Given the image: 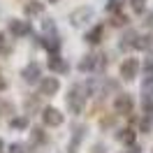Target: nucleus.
Masks as SVG:
<instances>
[{
	"label": "nucleus",
	"instance_id": "14",
	"mask_svg": "<svg viewBox=\"0 0 153 153\" xmlns=\"http://www.w3.org/2000/svg\"><path fill=\"white\" fill-rule=\"evenodd\" d=\"M42 12H44V5H42V2H37V0L26 5V14H28V16H37V14H42Z\"/></svg>",
	"mask_w": 153,
	"mask_h": 153
},
{
	"label": "nucleus",
	"instance_id": "9",
	"mask_svg": "<svg viewBox=\"0 0 153 153\" xmlns=\"http://www.w3.org/2000/svg\"><path fill=\"white\" fill-rule=\"evenodd\" d=\"M49 70H51L53 74H65L67 72V63L60 56H53V53H51V58H49Z\"/></svg>",
	"mask_w": 153,
	"mask_h": 153
},
{
	"label": "nucleus",
	"instance_id": "1",
	"mask_svg": "<svg viewBox=\"0 0 153 153\" xmlns=\"http://www.w3.org/2000/svg\"><path fill=\"white\" fill-rule=\"evenodd\" d=\"M84 105H86V95L81 93V86L70 88V95H67V107L72 114H81L84 111Z\"/></svg>",
	"mask_w": 153,
	"mask_h": 153
},
{
	"label": "nucleus",
	"instance_id": "22",
	"mask_svg": "<svg viewBox=\"0 0 153 153\" xmlns=\"http://www.w3.org/2000/svg\"><path fill=\"white\" fill-rule=\"evenodd\" d=\"M142 91H144V95H149V97H153V79H146V81H144V86H142Z\"/></svg>",
	"mask_w": 153,
	"mask_h": 153
},
{
	"label": "nucleus",
	"instance_id": "3",
	"mask_svg": "<svg viewBox=\"0 0 153 153\" xmlns=\"http://www.w3.org/2000/svg\"><path fill=\"white\" fill-rule=\"evenodd\" d=\"M58 88H60L58 76H44V79H39V95H53V93H58Z\"/></svg>",
	"mask_w": 153,
	"mask_h": 153
},
{
	"label": "nucleus",
	"instance_id": "32",
	"mask_svg": "<svg viewBox=\"0 0 153 153\" xmlns=\"http://www.w3.org/2000/svg\"><path fill=\"white\" fill-rule=\"evenodd\" d=\"M49 2H58V0H49Z\"/></svg>",
	"mask_w": 153,
	"mask_h": 153
},
{
	"label": "nucleus",
	"instance_id": "4",
	"mask_svg": "<svg viewBox=\"0 0 153 153\" xmlns=\"http://www.w3.org/2000/svg\"><path fill=\"white\" fill-rule=\"evenodd\" d=\"M91 16H93V10H91V7H76V10L70 14V21H72L74 26H84L86 21H91Z\"/></svg>",
	"mask_w": 153,
	"mask_h": 153
},
{
	"label": "nucleus",
	"instance_id": "12",
	"mask_svg": "<svg viewBox=\"0 0 153 153\" xmlns=\"http://www.w3.org/2000/svg\"><path fill=\"white\" fill-rule=\"evenodd\" d=\"M84 128H76L74 130V137L70 139V153H76V149H79V144H81V139H84Z\"/></svg>",
	"mask_w": 153,
	"mask_h": 153
},
{
	"label": "nucleus",
	"instance_id": "23",
	"mask_svg": "<svg viewBox=\"0 0 153 153\" xmlns=\"http://www.w3.org/2000/svg\"><path fill=\"white\" fill-rule=\"evenodd\" d=\"M42 28H44V33H49V35H51L56 26H53V21H51V19H44V23H42Z\"/></svg>",
	"mask_w": 153,
	"mask_h": 153
},
{
	"label": "nucleus",
	"instance_id": "27",
	"mask_svg": "<svg viewBox=\"0 0 153 153\" xmlns=\"http://www.w3.org/2000/svg\"><path fill=\"white\" fill-rule=\"evenodd\" d=\"M123 16H121V14H118V16H114V21H111V23H114V26H123Z\"/></svg>",
	"mask_w": 153,
	"mask_h": 153
},
{
	"label": "nucleus",
	"instance_id": "28",
	"mask_svg": "<svg viewBox=\"0 0 153 153\" xmlns=\"http://www.w3.org/2000/svg\"><path fill=\"white\" fill-rule=\"evenodd\" d=\"M5 88H7V81H5V79H2V74H0V91H5Z\"/></svg>",
	"mask_w": 153,
	"mask_h": 153
},
{
	"label": "nucleus",
	"instance_id": "30",
	"mask_svg": "<svg viewBox=\"0 0 153 153\" xmlns=\"http://www.w3.org/2000/svg\"><path fill=\"white\" fill-rule=\"evenodd\" d=\"M0 51H5V37L0 35Z\"/></svg>",
	"mask_w": 153,
	"mask_h": 153
},
{
	"label": "nucleus",
	"instance_id": "21",
	"mask_svg": "<svg viewBox=\"0 0 153 153\" xmlns=\"http://www.w3.org/2000/svg\"><path fill=\"white\" fill-rule=\"evenodd\" d=\"M144 76H146V79H153V58H149V60L144 63Z\"/></svg>",
	"mask_w": 153,
	"mask_h": 153
},
{
	"label": "nucleus",
	"instance_id": "18",
	"mask_svg": "<svg viewBox=\"0 0 153 153\" xmlns=\"http://www.w3.org/2000/svg\"><path fill=\"white\" fill-rule=\"evenodd\" d=\"M12 128H14V130H26V128H28V118H26V116H19V118H12Z\"/></svg>",
	"mask_w": 153,
	"mask_h": 153
},
{
	"label": "nucleus",
	"instance_id": "19",
	"mask_svg": "<svg viewBox=\"0 0 153 153\" xmlns=\"http://www.w3.org/2000/svg\"><path fill=\"white\" fill-rule=\"evenodd\" d=\"M146 2H149V0H130L132 12H137V14H144V12H146Z\"/></svg>",
	"mask_w": 153,
	"mask_h": 153
},
{
	"label": "nucleus",
	"instance_id": "31",
	"mask_svg": "<svg viewBox=\"0 0 153 153\" xmlns=\"http://www.w3.org/2000/svg\"><path fill=\"white\" fill-rule=\"evenodd\" d=\"M2 146H5V144H2V139H0V153H2Z\"/></svg>",
	"mask_w": 153,
	"mask_h": 153
},
{
	"label": "nucleus",
	"instance_id": "24",
	"mask_svg": "<svg viewBox=\"0 0 153 153\" xmlns=\"http://www.w3.org/2000/svg\"><path fill=\"white\" fill-rule=\"evenodd\" d=\"M33 142H44V132H42V130H39V128H35V130H33Z\"/></svg>",
	"mask_w": 153,
	"mask_h": 153
},
{
	"label": "nucleus",
	"instance_id": "2",
	"mask_svg": "<svg viewBox=\"0 0 153 153\" xmlns=\"http://www.w3.org/2000/svg\"><path fill=\"white\" fill-rule=\"evenodd\" d=\"M132 107H134V100L130 95H125V93L116 95V100H114V111L116 114H130Z\"/></svg>",
	"mask_w": 153,
	"mask_h": 153
},
{
	"label": "nucleus",
	"instance_id": "15",
	"mask_svg": "<svg viewBox=\"0 0 153 153\" xmlns=\"http://www.w3.org/2000/svg\"><path fill=\"white\" fill-rule=\"evenodd\" d=\"M134 42H137V33H134V30H128V33L123 35V42H121V49L134 47Z\"/></svg>",
	"mask_w": 153,
	"mask_h": 153
},
{
	"label": "nucleus",
	"instance_id": "6",
	"mask_svg": "<svg viewBox=\"0 0 153 153\" xmlns=\"http://www.w3.org/2000/svg\"><path fill=\"white\" fill-rule=\"evenodd\" d=\"M137 72H139V63H137L134 58H128L123 65H121V76H123V79H128V81H130V79H134V76H137Z\"/></svg>",
	"mask_w": 153,
	"mask_h": 153
},
{
	"label": "nucleus",
	"instance_id": "10",
	"mask_svg": "<svg viewBox=\"0 0 153 153\" xmlns=\"http://www.w3.org/2000/svg\"><path fill=\"white\" fill-rule=\"evenodd\" d=\"M151 47H153V35H137L134 49H139V51H149Z\"/></svg>",
	"mask_w": 153,
	"mask_h": 153
},
{
	"label": "nucleus",
	"instance_id": "11",
	"mask_svg": "<svg viewBox=\"0 0 153 153\" xmlns=\"http://www.w3.org/2000/svg\"><path fill=\"white\" fill-rule=\"evenodd\" d=\"M102 33H105V28H102V26H95L93 30H88V33H86V42H88V44H97V42L102 39Z\"/></svg>",
	"mask_w": 153,
	"mask_h": 153
},
{
	"label": "nucleus",
	"instance_id": "13",
	"mask_svg": "<svg viewBox=\"0 0 153 153\" xmlns=\"http://www.w3.org/2000/svg\"><path fill=\"white\" fill-rule=\"evenodd\" d=\"M42 47H47L51 53H56L58 49H60V39L58 37H53V35H49V37H44L42 39Z\"/></svg>",
	"mask_w": 153,
	"mask_h": 153
},
{
	"label": "nucleus",
	"instance_id": "8",
	"mask_svg": "<svg viewBox=\"0 0 153 153\" xmlns=\"http://www.w3.org/2000/svg\"><path fill=\"white\" fill-rule=\"evenodd\" d=\"M42 118H44L47 125H60L63 123V114H60L58 109H53V107H47L44 114H42Z\"/></svg>",
	"mask_w": 153,
	"mask_h": 153
},
{
	"label": "nucleus",
	"instance_id": "17",
	"mask_svg": "<svg viewBox=\"0 0 153 153\" xmlns=\"http://www.w3.org/2000/svg\"><path fill=\"white\" fill-rule=\"evenodd\" d=\"M118 139H121L123 144H134V132L130 130V128H125V130L118 132Z\"/></svg>",
	"mask_w": 153,
	"mask_h": 153
},
{
	"label": "nucleus",
	"instance_id": "16",
	"mask_svg": "<svg viewBox=\"0 0 153 153\" xmlns=\"http://www.w3.org/2000/svg\"><path fill=\"white\" fill-rule=\"evenodd\" d=\"M123 2H125V0H107V12H109V14L121 12V10H123Z\"/></svg>",
	"mask_w": 153,
	"mask_h": 153
},
{
	"label": "nucleus",
	"instance_id": "20",
	"mask_svg": "<svg viewBox=\"0 0 153 153\" xmlns=\"http://www.w3.org/2000/svg\"><path fill=\"white\" fill-rule=\"evenodd\" d=\"M142 109H144V114H146V116H153V97H149V95H144Z\"/></svg>",
	"mask_w": 153,
	"mask_h": 153
},
{
	"label": "nucleus",
	"instance_id": "25",
	"mask_svg": "<svg viewBox=\"0 0 153 153\" xmlns=\"http://www.w3.org/2000/svg\"><path fill=\"white\" fill-rule=\"evenodd\" d=\"M10 153H26V146H23V144H12Z\"/></svg>",
	"mask_w": 153,
	"mask_h": 153
},
{
	"label": "nucleus",
	"instance_id": "29",
	"mask_svg": "<svg viewBox=\"0 0 153 153\" xmlns=\"http://www.w3.org/2000/svg\"><path fill=\"white\" fill-rule=\"evenodd\" d=\"M146 19H149V21H146V23H149V28H153V12L149 14V16H146Z\"/></svg>",
	"mask_w": 153,
	"mask_h": 153
},
{
	"label": "nucleus",
	"instance_id": "7",
	"mask_svg": "<svg viewBox=\"0 0 153 153\" xmlns=\"http://www.w3.org/2000/svg\"><path fill=\"white\" fill-rule=\"evenodd\" d=\"M10 33L14 35V37H23V35H28V33H30V26H28V21L12 19V21H10Z\"/></svg>",
	"mask_w": 153,
	"mask_h": 153
},
{
	"label": "nucleus",
	"instance_id": "26",
	"mask_svg": "<svg viewBox=\"0 0 153 153\" xmlns=\"http://www.w3.org/2000/svg\"><path fill=\"white\" fill-rule=\"evenodd\" d=\"M151 118H153V116H149V118H144V121H142V130H144V132L151 130Z\"/></svg>",
	"mask_w": 153,
	"mask_h": 153
},
{
	"label": "nucleus",
	"instance_id": "5",
	"mask_svg": "<svg viewBox=\"0 0 153 153\" xmlns=\"http://www.w3.org/2000/svg\"><path fill=\"white\" fill-rule=\"evenodd\" d=\"M21 76L28 81V84H37L39 79H42V70H39L37 63H30V65L23 67V72H21Z\"/></svg>",
	"mask_w": 153,
	"mask_h": 153
}]
</instances>
